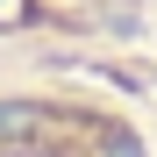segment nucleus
Segmentation results:
<instances>
[{
	"label": "nucleus",
	"instance_id": "obj_1",
	"mask_svg": "<svg viewBox=\"0 0 157 157\" xmlns=\"http://www.w3.org/2000/svg\"><path fill=\"white\" fill-rule=\"evenodd\" d=\"M29 128H36L29 107H0V136H29Z\"/></svg>",
	"mask_w": 157,
	"mask_h": 157
},
{
	"label": "nucleus",
	"instance_id": "obj_2",
	"mask_svg": "<svg viewBox=\"0 0 157 157\" xmlns=\"http://www.w3.org/2000/svg\"><path fill=\"white\" fill-rule=\"evenodd\" d=\"M107 157H143V143H136V136H114V150H107Z\"/></svg>",
	"mask_w": 157,
	"mask_h": 157
}]
</instances>
